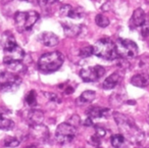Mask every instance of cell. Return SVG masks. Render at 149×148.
<instances>
[{"label": "cell", "instance_id": "30bf717a", "mask_svg": "<svg viewBox=\"0 0 149 148\" xmlns=\"http://www.w3.org/2000/svg\"><path fill=\"white\" fill-rule=\"evenodd\" d=\"M31 135L39 141H46L49 138V130L42 124L31 126Z\"/></svg>", "mask_w": 149, "mask_h": 148}, {"label": "cell", "instance_id": "8d00e7d4", "mask_svg": "<svg viewBox=\"0 0 149 148\" xmlns=\"http://www.w3.org/2000/svg\"><path fill=\"white\" fill-rule=\"evenodd\" d=\"M147 1H149V0H147Z\"/></svg>", "mask_w": 149, "mask_h": 148}, {"label": "cell", "instance_id": "7a4b0ae2", "mask_svg": "<svg viewBox=\"0 0 149 148\" xmlns=\"http://www.w3.org/2000/svg\"><path fill=\"white\" fill-rule=\"evenodd\" d=\"M64 57L60 52L54 51L43 54L38 61V68L44 73H52L57 71L62 66Z\"/></svg>", "mask_w": 149, "mask_h": 148}, {"label": "cell", "instance_id": "9a60e30c", "mask_svg": "<svg viewBox=\"0 0 149 148\" xmlns=\"http://www.w3.org/2000/svg\"><path fill=\"white\" fill-rule=\"evenodd\" d=\"M44 119V113L39 109H31L27 112V121L31 126L42 124Z\"/></svg>", "mask_w": 149, "mask_h": 148}, {"label": "cell", "instance_id": "d6986e66", "mask_svg": "<svg viewBox=\"0 0 149 148\" xmlns=\"http://www.w3.org/2000/svg\"><path fill=\"white\" fill-rule=\"evenodd\" d=\"M109 113V109L103 108L99 106H93L88 110V117L91 119H100V117H105Z\"/></svg>", "mask_w": 149, "mask_h": 148}, {"label": "cell", "instance_id": "ac0fdd59", "mask_svg": "<svg viewBox=\"0 0 149 148\" xmlns=\"http://www.w3.org/2000/svg\"><path fill=\"white\" fill-rule=\"evenodd\" d=\"M120 80H122V76H120V73H113L104 80L102 87L105 90H111V89L116 88Z\"/></svg>", "mask_w": 149, "mask_h": 148}, {"label": "cell", "instance_id": "4fadbf2b", "mask_svg": "<svg viewBox=\"0 0 149 148\" xmlns=\"http://www.w3.org/2000/svg\"><path fill=\"white\" fill-rule=\"evenodd\" d=\"M0 44L3 47L4 50H8L17 46V42H15V38L13 34L9 31H6L1 35L0 37Z\"/></svg>", "mask_w": 149, "mask_h": 148}, {"label": "cell", "instance_id": "7402d4cb", "mask_svg": "<svg viewBox=\"0 0 149 148\" xmlns=\"http://www.w3.org/2000/svg\"><path fill=\"white\" fill-rule=\"evenodd\" d=\"M15 124L11 119H6V117H3L1 113H0V130H10L13 128Z\"/></svg>", "mask_w": 149, "mask_h": 148}, {"label": "cell", "instance_id": "83f0119b", "mask_svg": "<svg viewBox=\"0 0 149 148\" xmlns=\"http://www.w3.org/2000/svg\"><path fill=\"white\" fill-rule=\"evenodd\" d=\"M141 35L143 37H148L149 36V20H146L145 23L141 26Z\"/></svg>", "mask_w": 149, "mask_h": 148}, {"label": "cell", "instance_id": "9c48e42d", "mask_svg": "<svg viewBox=\"0 0 149 148\" xmlns=\"http://www.w3.org/2000/svg\"><path fill=\"white\" fill-rule=\"evenodd\" d=\"M25 57V51L19 47V45L15 46L13 48L8 50H4V57H3V62L5 64H11L15 61H22Z\"/></svg>", "mask_w": 149, "mask_h": 148}, {"label": "cell", "instance_id": "5bb4252c", "mask_svg": "<svg viewBox=\"0 0 149 148\" xmlns=\"http://www.w3.org/2000/svg\"><path fill=\"white\" fill-rule=\"evenodd\" d=\"M131 84L136 87L144 88L149 85V74L148 73H139L132 77Z\"/></svg>", "mask_w": 149, "mask_h": 148}, {"label": "cell", "instance_id": "ab89813d", "mask_svg": "<svg viewBox=\"0 0 149 148\" xmlns=\"http://www.w3.org/2000/svg\"><path fill=\"white\" fill-rule=\"evenodd\" d=\"M97 148H98V147H97Z\"/></svg>", "mask_w": 149, "mask_h": 148}, {"label": "cell", "instance_id": "cb8c5ba5", "mask_svg": "<svg viewBox=\"0 0 149 148\" xmlns=\"http://www.w3.org/2000/svg\"><path fill=\"white\" fill-rule=\"evenodd\" d=\"M95 23L98 27L106 28L108 25H109V20L103 15H97L95 17Z\"/></svg>", "mask_w": 149, "mask_h": 148}, {"label": "cell", "instance_id": "d4e9b609", "mask_svg": "<svg viewBox=\"0 0 149 148\" xmlns=\"http://www.w3.org/2000/svg\"><path fill=\"white\" fill-rule=\"evenodd\" d=\"M26 102L28 103V105L29 106H35L36 104H37V99H36V92L34 90L30 91L29 93L27 94V96H26L25 98Z\"/></svg>", "mask_w": 149, "mask_h": 148}, {"label": "cell", "instance_id": "f35d334b", "mask_svg": "<svg viewBox=\"0 0 149 148\" xmlns=\"http://www.w3.org/2000/svg\"><path fill=\"white\" fill-rule=\"evenodd\" d=\"M148 148H149V147H148Z\"/></svg>", "mask_w": 149, "mask_h": 148}, {"label": "cell", "instance_id": "4dcf8cb0", "mask_svg": "<svg viewBox=\"0 0 149 148\" xmlns=\"http://www.w3.org/2000/svg\"><path fill=\"white\" fill-rule=\"evenodd\" d=\"M105 134H106L105 129H103V128H101V127H96V135L101 138V137H103V136H105Z\"/></svg>", "mask_w": 149, "mask_h": 148}, {"label": "cell", "instance_id": "ffe728a7", "mask_svg": "<svg viewBox=\"0 0 149 148\" xmlns=\"http://www.w3.org/2000/svg\"><path fill=\"white\" fill-rule=\"evenodd\" d=\"M96 98V93L92 90H87L84 91L80 97L77 99L78 104H84V103H91L92 101H94V99Z\"/></svg>", "mask_w": 149, "mask_h": 148}, {"label": "cell", "instance_id": "4316f807", "mask_svg": "<svg viewBox=\"0 0 149 148\" xmlns=\"http://www.w3.org/2000/svg\"><path fill=\"white\" fill-rule=\"evenodd\" d=\"M80 56L83 58H87L93 54V46H86L80 50Z\"/></svg>", "mask_w": 149, "mask_h": 148}, {"label": "cell", "instance_id": "e0dca14e", "mask_svg": "<svg viewBox=\"0 0 149 148\" xmlns=\"http://www.w3.org/2000/svg\"><path fill=\"white\" fill-rule=\"evenodd\" d=\"M40 41L41 43H43L45 46L48 47H53V46L58 44V37L55 34L51 33V32H44L40 36Z\"/></svg>", "mask_w": 149, "mask_h": 148}, {"label": "cell", "instance_id": "6da1fadb", "mask_svg": "<svg viewBox=\"0 0 149 148\" xmlns=\"http://www.w3.org/2000/svg\"><path fill=\"white\" fill-rule=\"evenodd\" d=\"M113 117L114 121H116V125L118 126V128L125 134L130 136L133 141L137 142V143H141L143 141L144 135L138 129V127L135 125V121L131 117L120 112H113Z\"/></svg>", "mask_w": 149, "mask_h": 148}, {"label": "cell", "instance_id": "8fae6325", "mask_svg": "<svg viewBox=\"0 0 149 148\" xmlns=\"http://www.w3.org/2000/svg\"><path fill=\"white\" fill-rule=\"evenodd\" d=\"M60 15L70 19H81L84 15V10L81 7H72V5H63L60 7Z\"/></svg>", "mask_w": 149, "mask_h": 148}, {"label": "cell", "instance_id": "8992f818", "mask_svg": "<svg viewBox=\"0 0 149 148\" xmlns=\"http://www.w3.org/2000/svg\"><path fill=\"white\" fill-rule=\"evenodd\" d=\"M77 134V129L70 123H61L58 125L55 131V139L61 145L68 144L74 139Z\"/></svg>", "mask_w": 149, "mask_h": 148}, {"label": "cell", "instance_id": "f1b7e54d", "mask_svg": "<svg viewBox=\"0 0 149 148\" xmlns=\"http://www.w3.org/2000/svg\"><path fill=\"white\" fill-rule=\"evenodd\" d=\"M45 97L50 101H53V102H60V99L58 98V96L55 93H51V92H44Z\"/></svg>", "mask_w": 149, "mask_h": 148}, {"label": "cell", "instance_id": "e575fe53", "mask_svg": "<svg viewBox=\"0 0 149 148\" xmlns=\"http://www.w3.org/2000/svg\"><path fill=\"white\" fill-rule=\"evenodd\" d=\"M147 119H148V121H149V107H148V110H147Z\"/></svg>", "mask_w": 149, "mask_h": 148}, {"label": "cell", "instance_id": "836d02e7", "mask_svg": "<svg viewBox=\"0 0 149 148\" xmlns=\"http://www.w3.org/2000/svg\"><path fill=\"white\" fill-rule=\"evenodd\" d=\"M27 148H38L37 146H35V145H30V146H28Z\"/></svg>", "mask_w": 149, "mask_h": 148}, {"label": "cell", "instance_id": "7c38bea8", "mask_svg": "<svg viewBox=\"0 0 149 148\" xmlns=\"http://www.w3.org/2000/svg\"><path fill=\"white\" fill-rule=\"evenodd\" d=\"M146 21V15H145V13L142 8H137L136 10L133 13V15L131 17L130 21V27L131 29H134V28H138L141 27L143 24Z\"/></svg>", "mask_w": 149, "mask_h": 148}, {"label": "cell", "instance_id": "d6a6232c", "mask_svg": "<svg viewBox=\"0 0 149 148\" xmlns=\"http://www.w3.org/2000/svg\"><path fill=\"white\" fill-rule=\"evenodd\" d=\"M74 92V88H72V87H68V88L64 90V93L65 94H70V93Z\"/></svg>", "mask_w": 149, "mask_h": 148}, {"label": "cell", "instance_id": "3957f363", "mask_svg": "<svg viewBox=\"0 0 149 148\" xmlns=\"http://www.w3.org/2000/svg\"><path fill=\"white\" fill-rule=\"evenodd\" d=\"M93 54H95L98 57L104 58L107 60H113L118 57L116 48V43H113L108 38L100 39L94 44Z\"/></svg>", "mask_w": 149, "mask_h": 148}, {"label": "cell", "instance_id": "2e32d148", "mask_svg": "<svg viewBox=\"0 0 149 148\" xmlns=\"http://www.w3.org/2000/svg\"><path fill=\"white\" fill-rule=\"evenodd\" d=\"M62 29L64 31L68 37H77L82 32V26L76 25V24H70V23H62Z\"/></svg>", "mask_w": 149, "mask_h": 148}, {"label": "cell", "instance_id": "277c9868", "mask_svg": "<svg viewBox=\"0 0 149 148\" xmlns=\"http://www.w3.org/2000/svg\"><path fill=\"white\" fill-rule=\"evenodd\" d=\"M116 48L118 56L125 59L134 58L138 54V46L130 39H118L116 42Z\"/></svg>", "mask_w": 149, "mask_h": 148}, {"label": "cell", "instance_id": "d590c367", "mask_svg": "<svg viewBox=\"0 0 149 148\" xmlns=\"http://www.w3.org/2000/svg\"><path fill=\"white\" fill-rule=\"evenodd\" d=\"M19 1H28V2H31L32 0H19Z\"/></svg>", "mask_w": 149, "mask_h": 148}, {"label": "cell", "instance_id": "f546056e", "mask_svg": "<svg viewBox=\"0 0 149 148\" xmlns=\"http://www.w3.org/2000/svg\"><path fill=\"white\" fill-rule=\"evenodd\" d=\"M57 0H38V3H39V5H41V6L43 7H46V6H49V5L53 4V3H55Z\"/></svg>", "mask_w": 149, "mask_h": 148}, {"label": "cell", "instance_id": "74e56055", "mask_svg": "<svg viewBox=\"0 0 149 148\" xmlns=\"http://www.w3.org/2000/svg\"><path fill=\"white\" fill-rule=\"evenodd\" d=\"M148 20H149V17H148Z\"/></svg>", "mask_w": 149, "mask_h": 148}, {"label": "cell", "instance_id": "ba28073f", "mask_svg": "<svg viewBox=\"0 0 149 148\" xmlns=\"http://www.w3.org/2000/svg\"><path fill=\"white\" fill-rule=\"evenodd\" d=\"M105 74V68L102 66H94L91 68H85L80 71V77L84 82L92 83L96 82Z\"/></svg>", "mask_w": 149, "mask_h": 148}, {"label": "cell", "instance_id": "1f68e13d", "mask_svg": "<svg viewBox=\"0 0 149 148\" xmlns=\"http://www.w3.org/2000/svg\"><path fill=\"white\" fill-rule=\"evenodd\" d=\"M84 125H85V126H92V125H93V121H92L91 117H88V119L85 121V123H84Z\"/></svg>", "mask_w": 149, "mask_h": 148}, {"label": "cell", "instance_id": "603a6c76", "mask_svg": "<svg viewBox=\"0 0 149 148\" xmlns=\"http://www.w3.org/2000/svg\"><path fill=\"white\" fill-rule=\"evenodd\" d=\"M6 66L8 68H10L13 72H15V75L17 74H21V73L25 72V66L22 64L21 61H15V62H11V64H6Z\"/></svg>", "mask_w": 149, "mask_h": 148}, {"label": "cell", "instance_id": "484cf974", "mask_svg": "<svg viewBox=\"0 0 149 148\" xmlns=\"http://www.w3.org/2000/svg\"><path fill=\"white\" fill-rule=\"evenodd\" d=\"M4 145L6 147H10V148H15V147H17L19 145V139H17L15 137H6L4 139Z\"/></svg>", "mask_w": 149, "mask_h": 148}, {"label": "cell", "instance_id": "5b68a950", "mask_svg": "<svg viewBox=\"0 0 149 148\" xmlns=\"http://www.w3.org/2000/svg\"><path fill=\"white\" fill-rule=\"evenodd\" d=\"M39 20V13L36 11H19L15 15V21L19 31H28L33 28Z\"/></svg>", "mask_w": 149, "mask_h": 148}, {"label": "cell", "instance_id": "44dd1931", "mask_svg": "<svg viewBox=\"0 0 149 148\" xmlns=\"http://www.w3.org/2000/svg\"><path fill=\"white\" fill-rule=\"evenodd\" d=\"M125 136L123 134H116L111 137L110 142H111V145L114 148H120L125 143Z\"/></svg>", "mask_w": 149, "mask_h": 148}, {"label": "cell", "instance_id": "52a82bcc", "mask_svg": "<svg viewBox=\"0 0 149 148\" xmlns=\"http://www.w3.org/2000/svg\"><path fill=\"white\" fill-rule=\"evenodd\" d=\"M22 84L19 75L9 72L0 73V89L2 91H15Z\"/></svg>", "mask_w": 149, "mask_h": 148}]
</instances>
